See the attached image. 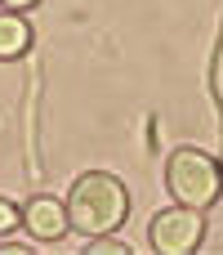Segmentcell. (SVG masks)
I'll use <instances>...</instances> for the list:
<instances>
[{"mask_svg": "<svg viewBox=\"0 0 223 255\" xmlns=\"http://www.w3.org/2000/svg\"><path fill=\"white\" fill-rule=\"evenodd\" d=\"M67 220L80 238H107L130 220V193L107 170H85L67 193Z\"/></svg>", "mask_w": 223, "mask_h": 255, "instance_id": "1", "label": "cell"}, {"mask_svg": "<svg viewBox=\"0 0 223 255\" xmlns=\"http://www.w3.org/2000/svg\"><path fill=\"white\" fill-rule=\"evenodd\" d=\"M165 188H170V197L179 206L210 211L223 193V166L201 148H179L165 161Z\"/></svg>", "mask_w": 223, "mask_h": 255, "instance_id": "2", "label": "cell"}, {"mask_svg": "<svg viewBox=\"0 0 223 255\" xmlns=\"http://www.w3.org/2000/svg\"><path fill=\"white\" fill-rule=\"evenodd\" d=\"M201 238H206V215L179 202L170 211H156V220L148 224V242L161 255H188L201 247Z\"/></svg>", "mask_w": 223, "mask_h": 255, "instance_id": "3", "label": "cell"}, {"mask_svg": "<svg viewBox=\"0 0 223 255\" xmlns=\"http://www.w3.org/2000/svg\"><path fill=\"white\" fill-rule=\"evenodd\" d=\"M22 229L36 238V242H58L72 220H67V202H54V197H31L22 206Z\"/></svg>", "mask_w": 223, "mask_h": 255, "instance_id": "4", "label": "cell"}, {"mask_svg": "<svg viewBox=\"0 0 223 255\" xmlns=\"http://www.w3.org/2000/svg\"><path fill=\"white\" fill-rule=\"evenodd\" d=\"M31 49V22L18 9H0V58H22Z\"/></svg>", "mask_w": 223, "mask_h": 255, "instance_id": "5", "label": "cell"}, {"mask_svg": "<svg viewBox=\"0 0 223 255\" xmlns=\"http://www.w3.org/2000/svg\"><path fill=\"white\" fill-rule=\"evenodd\" d=\"M18 224H22V211H18L9 197H0V238H9Z\"/></svg>", "mask_w": 223, "mask_h": 255, "instance_id": "6", "label": "cell"}, {"mask_svg": "<svg viewBox=\"0 0 223 255\" xmlns=\"http://www.w3.org/2000/svg\"><path fill=\"white\" fill-rule=\"evenodd\" d=\"M31 4H36V0H0V9H18V13L31 9Z\"/></svg>", "mask_w": 223, "mask_h": 255, "instance_id": "7", "label": "cell"}]
</instances>
